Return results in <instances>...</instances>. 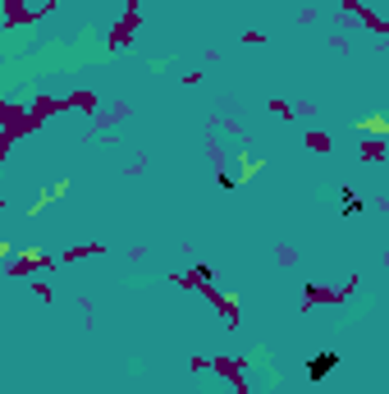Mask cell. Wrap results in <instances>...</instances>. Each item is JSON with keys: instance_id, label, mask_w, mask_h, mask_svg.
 <instances>
[{"instance_id": "6da1fadb", "label": "cell", "mask_w": 389, "mask_h": 394, "mask_svg": "<svg viewBox=\"0 0 389 394\" xmlns=\"http://www.w3.org/2000/svg\"><path fill=\"white\" fill-rule=\"evenodd\" d=\"M335 367H339V353H320V358H311V362H307V376H311V381H320V376H330Z\"/></svg>"}]
</instances>
